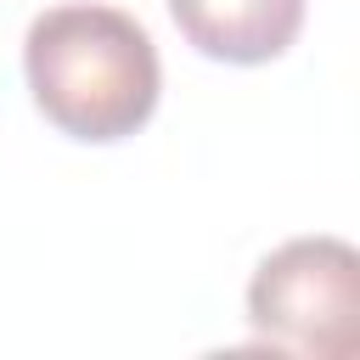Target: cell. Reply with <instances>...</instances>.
<instances>
[{
	"label": "cell",
	"mask_w": 360,
	"mask_h": 360,
	"mask_svg": "<svg viewBox=\"0 0 360 360\" xmlns=\"http://www.w3.org/2000/svg\"><path fill=\"white\" fill-rule=\"evenodd\" d=\"M259 343L349 360L360 349V259L343 236H292L259 259L248 281Z\"/></svg>",
	"instance_id": "2"
},
{
	"label": "cell",
	"mask_w": 360,
	"mask_h": 360,
	"mask_svg": "<svg viewBox=\"0 0 360 360\" xmlns=\"http://www.w3.org/2000/svg\"><path fill=\"white\" fill-rule=\"evenodd\" d=\"M22 73L34 107L73 141L107 146L135 135L163 96L152 34L118 6H51L28 22Z\"/></svg>",
	"instance_id": "1"
},
{
	"label": "cell",
	"mask_w": 360,
	"mask_h": 360,
	"mask_svg": "<svg viewBox=\"0 0 360 360\" xmlns=\"http://www.w3.org/2000/svg\"><path fill=\"white\" fill-rule=\"evenodd\" d=\"M169 17L186 34V45H197L202 56L231 68H259L298 39L304 0H169Z\"/></svg>",
	"instance_id": "3"
}]
</instances>
